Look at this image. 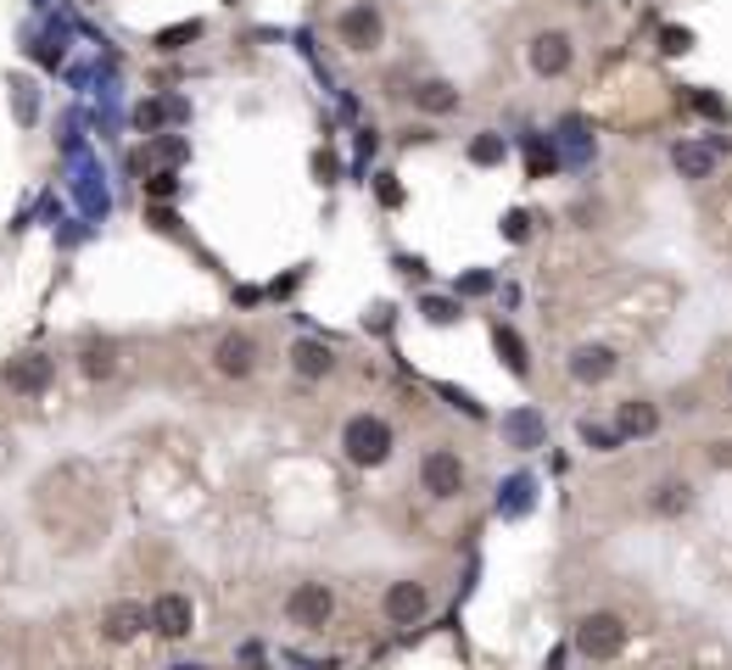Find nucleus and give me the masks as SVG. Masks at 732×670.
Segmentation results:
<instances>
[{
	"instance_id": "f257e3e1",
	"label": "nucleus",
	"mask_w": 732,
	"mask_h": 670,
	"mask_svg": "<svg viewBox=\"0 0 732 670\" xmlns=\"http://www.w3.org/2000/svg\"><path fill=\"white\" fill-rule=\"evenodd\" d=\"M398 447V430L386 414H353L347 424H341V458H347L353 469H380L386 458H392Z\"/></svg>"
},
{
	"instance_id": "f03ea898",
	"label": "nucleus",
	"mask_w": 732,
	"mask_h": 670,
	"mask_svg": "<svg viewBox=\"0 0 732 670\" xmlns=\"http://www.w3.org/2000/svg\"><path fill=\"white\" fill-rule=\"evenodd\" d=\"M576 654L581 659H593V665H610V659H621L626 654V643H631V626H626V614H615V609H588L576 620Z\"/></svg>"
},
{
	"instance_id": "7ed1b4c3",
	"label": "nucleus",
	"mask_w": 732,
	"mask_h": 670,
	"mask_svg": "<svg viewBox=\"0 0 732 670\" xmlns=\"http://www.w3.org/2000/svg\"><path fill=\"white\" fill-rule=\"evenodd\" d=\"M335 39L347 45L353 57H375L386 45V12L380 0H347V7L335 12Z\"/></svg>"
},
{
	"instance_id": "20e7f679",
	"label": "nucleus",
	"mask_w": 732,
	"mask_h": 670,
	"mask_svg": "<svg viewBox=\"0 0 732 670\" xmlns=\"http://www.w3.org/2000/svg\"><path fill=\"white\" fill-rule=\"evenodd\" d=\"M464 487H470V464H464L453 447H430V453L420 458V492H425V498L453 503V498H464Z\"/></svg>"
},
{
	"instance_id": "39448f33",
	"label": "nucleus",
	"mask_w": 732,
	"mask_h": 670,
	"mask_svg": "<svg viewBox=\"0 0 732 670\" xmlns=\"http://www.w3.org/2000/svg\"><path fill=\"white\" fill-rule=\"evenodd\" d=\"M526 68H531L536 79H565V73L576 68V39H570L565 28H536V34L526 39Z\"/></svg>"
},
{
	"instance_id": "423d86ee",
	"label": "nucleus",
	"mask_w": 732,
	"mask_h": 670,
	"mask_svg": "<svg viewBox=\"0 0 732 670\" xmlns=\"http://www.w3.org/2000/svg\"><path fill=\"white\" fill-rule=\"evenodd\" d=\"M285 620H291L297 632H324L330 620H335V593H330V582H297V587H291Z\"/></svg>"
},
{
	"instance_id": "0eeeda50",
	"label": "nucleus",
	"mask_w": 732,
	"mask_h": 670,
	"mask_svg": "<svg viewBox=\"0 0 732 670\" xmlns=\"http://www.w3.org/2000/svg\"><path fill=\"white\" fill-rule=\"evenodd\" d=\"M258 358H263V347H258L252 330H224L219 342H213V369L224 380H252L258 374Z\"/></svg>"
},
{
	"instance_id": "6e6552de",
	"label": "nucleus",
	"mask_w": 732,
	"mask_h": 670,
	"mask_svg": "<svg viewBox=\"0 0 732 670\" xmlns=\"http://www.w3.org/2000/svg\"><path fill=\"white\" fill-rule=\"evenodd\" d=\"M0 380H7V392H17V397H45V392H51V380H57V358L17 352L7 369H0Z\"/></svg>"
},
{
	"instance_id": "1a4fd4ad",
	"label": "nucleus",
	"mask_w": 732,
	"mask_h": 670,
	"mask_svg": "<svg viewBox=\"0 0 732 670\" xmlns=\"http://www.w3.org/2000/svg\"><path fill=\"white\" fill-rule=\"evenodd\" d=\"M380 614L392 620V626H420V620L430 614V587H425V582H414V576L392 582V587L380 593Z\"/></svg>"
},
{
	"instance_id": "9d476101",
	"label": "nucleus",
	"mask_w": 732,
	"mask_h": 670,
	"mask_svg": "<svg viewBox=\"0 0 732 670\" xmlns=\"http://www.w3.org/2000/svg\"><path fill=\"white\" fill-rule=\"evenodd\" d=\"M615 369H621V358L604 342H576L570 358H565V374L576 380V386H604V380H615Z\"/></svg>"
},
{
	"instance_id": "9b49d317",
	"label": "nucleus",
	"mask_w": 732,
	"mask_h": 670,
	"mask_svg": "<svg viewBox=\"0 0 732 670\" xmlns=\"http://www.w3.org/2000/svg\"><path fill=\"white\" fill-rule=\"evenodd\" d=\"M152 632L168 637V643L190 637V632H197V603H190L185 593H157L152 598Z\"/></svg>"
},
{
	"instance_id": "f8f14e48",
	"label": "nucleus",
	"mask_w": 732,
	"mask_h": 670,
	"mask_svg": "<svg viewBox=\"0 0 732 670\" xmlns=\"http://www.w3.org/2000/svg\"><path fill=\"white\" fill-rule=\"evenodd\" d=\"M671 168H676L682 179H694V184L716 179V168H721V140H676V146H671Z\"/></svg>"
},
{
	"instance_id": "ddd939ff",
	"label": "nucleus",
	"mask_w": 732,
	"mask_h": 670,
	"mask_svg": "<svg viewBox=\"0 0 732 670\" xmlns=\"http://www.w3.org/2000/svg\"><path fill=\"white\" fill-rule=\"evenodd\" d=\"M145 626H152V609L145 603H134V598H123V603H113L107 614H102V643H113V648H129Z\"/></svg>"
},
{
	"instance_id": "4468645a",
	"label": "nucleus",
	"mask_w": 732,
	"mask_h": 670,
	"mask_svg": "<svg viewBox=\"0 0 732 670\" xmlns=\"http://www.w3.org/2000/svg\"><path fill=\"white\" fill-rule=\"evenodd\" d=\"M694 503H699V492H694V481H682V475H665V481L649 487V514L654 519H682V514H694Z\"/></svg>"
},
{
	"instance_id": "2eb2a0df",
	"label": "nucleus",
	"mask_w": 732,
	"mask_h": 670,
	"mask_svg": "<svg viewBox=\"0 0 732 670\" xmlns=\"http://www.w3.org/2000/svg\"><path fill=\"white\" fill-rule=\"evenodd\" d=\"M464 107V89L453 84V79H420L414 84V112H425V118H453Z\"/></svg>"
},
{
	"instance_id": "dca6fc26",
	"label": "nucleus",
	"mask_w": 732,
	"mask_h": 670,
	"mask_svg": "<svg viewBox=\"0 0 732 670\" xmlns=\"http://www.w3.org/2000/svg\"><path fill=\"white\" fill-rule=\"evenodd\" d=\"M615 430H621V442H631V436H654L660 430V403H649V397H626V403H615Z\"/></svg>"
},
{
	"instance_id": "f3484780",
	"label": "nucleus",
	"mask_w": 732,
	"mask_h": 670,
	"mask_svg": "<svg viewBox=\"0 0 732 670\" xmlns=\"http://www.w3.org/2000/svg\"><path fill=\"white\" fill-rule=\"evenodd\" d=\"M291 374H297V380H330L335 374V352L324 342H314V335H303V342H291Z\"/></svg>"
},
{
	"instance_id": "a211bd4d",
	"label": "nucleus",
	"mask_w": 732,
	"mask_h": 670,
	"mask_svg": "<svg viewBox=\"0 0 732 670\" xmlns=\"http://www.w3.org/2000/svg\"><path fill=\"white\" fill-rule=\"evenodd\" d=\"M504 442L509 447H543V414H536V408L504 414Z\"/></svg>"
},
{
	"instance_id": "6ab92c4d",
	"label": "nucleus",
	"mask_w": 732,
	"mask_h": 670,
	"mask_svg": "<svg viewBox=\"0 0 732 670\" xmlns=\"http://www.w3.org/2000/svg\"><path fill=\"white\" fill-rule=\"evenodd\" d=\"M79 369H84V380H113L118 374V347L113 342H84L79 347Z\"/></svg>"
},
{
	"instance_id": "aec40b11",
	"label": "nucleus",
	"mask_w": 732,
	"mask_h": 670,
	"mask_svg": "<svg viewBox=\"0 0 732 670\" xmlns=\"http://www.w3.org/2000/svg\"><path fill=\"white\" fill-rule=\"evenodd\" d=\"M493 342H498V358L509 363V374H515V380H531V358H526V342H520V335H515L509 324H498V330H493Z\"/></svg>"
},
{
	"instance_id": "412c9836",
	"label": "nucleus",
	"mask_w": 732,
	"mask_h": 670,
	"mask_svg": "<svg viewBox=\"0 0 732 670\" xmlns=\"http://www.w3.org/2000/svg\"><path fill=\"white\" fill-rule=\"evenodd\" d=\"M504 157H509V140H504L498 129H481V134L470 140V163H475V168H498Z\"/></svg>"
},
{
	"instance_id": "4be33fe9",
	"label": "nucleus",
	"mask_w": 732,
	"mask_h": 670,
	"mask_svg": "<svg viewBox=\"0 0 732 670\" xmlns=\"http://www.w3.org/2000/svg\"><path fill=\"white\" fill-rule=\"evenodd\" d=\"M581 442H588L593 453H615V447H621V430H615V424H593V419H581Z\"/></svg>"
},
{
	"instance_id": "5701e85b",
	"label": "nucleus",
	"mask_w": 732,
	"mask_h": 670,
	"mask_svg": "<svg viewBox=\"0 0 732 670\" xmlns=\"http://www.w3.org/2000/svg\"><path fill=\"white\" fill-rule=\"evenodd\" d=\"M660 51H665V57H688V51H694V34H688V28H676V23L660 28Z\"/></svg>"
},
{
	"instance_id": "b1692460",
	"label": "nucleus",
	"mask_w": 732,
	"mask_h": 670,
	"mask_svg": "<svg viewBox=\"0 0 732 670\" xmlns=\"http://www.w3.org/2000/svg\"><path fill=\"white\" fill-rule=\"evenodd\" d=\"M420 313H425L430 324H453V319H459V302H448V297H425Z\"/></svg>"
},
{
	"instance_id": "393cba45",
	"label": "nucleus",
	"mask_w": 732,
	"mask_h": 670,
	"mask_svg": "<svg viewBox=\"0 0 732 670\" xmlns=\"http://www.w3.org/2000/svg\"><path fill=\"white\" fill-rule=\"evenodd\" d=\"M197 34H202V23H179V28L157 34V45H163V51H179V39H197Z\"/></svg>"
},
{
	"instance_id": "a878e982",
	"label": "nucleus",
	"mask_w": 732,
	"mask_h": 670,
	"mask_svg": "<svg viewBox=\"0 0 732 670\" xmlns=\"http://www.w3.org/2000/svg\"><path fill=\"white\" fill-rule=\"evenodd\" d=\"M531 503V481H509V514H520Z\"/></svg>"
},
{
	"instance_id": "bb28decb",
	"label": "nucleus",
	"mask_w": 732,
	"mask_h": 670,
	"mask_svg": "<svg viewBox=\"0 0 732 670\" xmlns=\"http://www.w3.org/2000/svg\"><path fill=\"white\" fill-rule=\"evenodd\" d=\"M504 235H509V241H526V235H531V229H526V213H509V218H504Z\"/></svg>"
},
{
	"instance_id": "cd10ccee",
	"label": "nucleus",
	"mask_w": 732,
	"mask_h": 670,
	"mask_svg": "<svg viewBox=\"0 0 732 670\" xmlns=\"http://www.w3.org/2000/svg\"><path fill=\"white\" fill-rule=\"evenodd\" d=\"M716 464H732V442H716V453H710Z\"/></svg>"
},
{
	"instance_id": "c85d7f7f",
	"label": "nucleus",
	"mask_w": 732,
	"mask_h": 670,
	"mask_svg": "<svg viewBox=\"0 0 732 670\" xmlns=\"http://www.w3.org/2000/svg\"><path fill=\"white\" fill-rule=\"evenodd\" d=\"M727 392H732V374H727Z\"/></svg>"
},
{
	"instance_id": "c756f323",
	"label": "nucleus",
	"mask_w": 732,
	"mask_h": 670,
	"mask_svg": "<svg viewBox=\"0 0 732 670\" xmlns=\"http://www.w3.org/2000/svg\"><path fill=\"white\" fill-rule=\"evenodd\" d=\"M0 670H7V665H0Z\"/></svg>"
}]
</instances>
